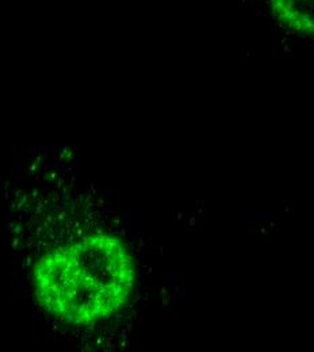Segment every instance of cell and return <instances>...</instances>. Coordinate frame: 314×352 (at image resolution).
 <instances>
[{
    "mask_svg": "<svg viewBox=\"0 0 314 352\" xmlns=\"http://www.w3.org/2000/svg\"><path fill=\"white\" fill-rule=\"evenodd\" d=\"M38 304L54 318L90 325L117 314L135 289V267L125 243L91 234L49 251L34 265Z\"/></svg>",
    "mask_w": 314,
    "mask_h": 352,
    "instance_id": "6da1fadb",
    "label": "cell"
},
{
    "mask_svg": "<svg viewBox=\"0 0 314 352\" xmlns=\"http://www.w3.org/2000/svg\"><path fill=\"white\" fill-rule=\"evenodd\" d=\"M262 10L276 25L314 37V0H259Z\"/></svg>",
    "mask_w": 314,
    "mask_h": 352,
    "instance_id": "7a4b0ae2",
    "label": "cell"
}]
</instances>
